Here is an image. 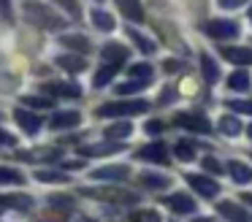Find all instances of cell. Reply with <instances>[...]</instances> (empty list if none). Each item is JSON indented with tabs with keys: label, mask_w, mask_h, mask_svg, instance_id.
I'll use <instances>...</instances> for the list:
<instances>
[{
	"label": "cell",
	"mask_w": 252,
	"mask_h": 222,
	"mask_svg": "<svg viewBox=\"0 0 252 222\" xmlns=\"http://www.w3.org/2000/svg\"><path fill=\"white\" fill-rule=\"evenodd\" d=\"M165 73H176V70H185V60H165Z\"/></svg>",
	"instance_id": "cell-42"
},
{
	"label": "cell",
	"mask_w": 252,
	"mask_h": 222,
	"mask_svg": "<svg viewBox=\"0 0 252 222\" xmlns=\"http://www.w3.org/2000/svg\"><path fill=\"white\" fill-rule=\"evenodd\" d=\"M0 14L6 16V19L14 14V11H11V0H0Z\"/></svg>",
	"instance_id": "cell-44"
},
{
	"label": "cell",
	"mask_w": 252,
	"mask_h": 222,
	"mask_svg": "<svg viewBox=\"0 0 252 222\" xmlns=\"http://www.w3.org/2000/svg\"><path fill=\"white\" fill-rule=\"evenodd\" d=\"M225 90L233 95H247L252 90V70L250 68H236L225 76Z\"/></svg>",
	"instance_id": "cell-8"
},
{
	"label": "cell",
	"mask_w": 252,
	"mask_h": 222,
	"mask_svg": "<svg viewBox=\"0 0 252 222\" xmlns=\"http://www.w3.org/2000/svg\"><path fill=\"white\" fill-rule=\"evenodd\" d=\"M201 76L206 84H217L222 79V68H220V60L212 57V54L201 52Z\"/></svg>",
	"instance_id": "cell-20"
},
{
	"label": "cell",
	"mask_w": 252,
	"mask_h": 222,
	"mask_svg": "<svg viewBox=\"0 0 252 222\" xmlns=\"http://www.w3.org/2000/svg\"><path fill=\"white\" fill-rule=\"evenodd\" d=\"M136 182L141 184L144 190H152V192H160V190L171 187V176L168 173H160V171H141L136 176Z\"/></svg>",
	"instance_id": "cell-13"
},
{
	"label": "cell",
	"mask_w": 252,
	"mask_h": 222,
	"mask_svg": "<svg viewBox=\"0 0 252 222\" xmlns=\"http://www.w3.org/2000/svg\"><path fill=\"white\" fill-rule=\"evenodd\" d=\"M163 203L168 206L174 214H179V217H190V214H195V211H198V200L192 198L190 192H179V190L165 195Z\"/></svg>",
	"instance_id": "cell-6"
},
{
	"label": "cell",
	"mask_w": 252,
	"mask_h": 222,
	"mask_svg": "<svg viewBox=\"0 0 252 222\" xmlns=\"http://www.w3.org/2000/svg\"><path fill=\"white\" fill-rule=\"evenodd\" d=\"M220 54H222L228 63H233L236 68L252 65V46H220Z\"/></svg>",
	"instance_id": "cell-18"
},
{
	"label": "cell",
	"mask_w": 252,
	"mask_h": 222,
	"mask_svg": "<svg viewBox=\"0 0 252 222\" xmlns=\"http://www.w3.org/2000/svg\"><path fill=\"white\" fill-rule=\"evenodd\" d=\"M130 57V46L120 41H109L100 46V63H114V65H125Z\"/></svg>",
	"instance_id": "cell-10"
},
{
	"label": "cell",
	"mask_w": 252,
	"mask_h": 222,
	"mask_svg": "<svg viewBox=\"0 0 252 222\" xmlns=\"http://www.w3.org/2000/svg\"><path fill=\"white\" fill-rule=\"evenodd\" d=\"M95 3H103V0H95Z\"/></svg>",
	"instance_id": "cell-49"
},
{
	"label": "cell",
	"mask_w": 252,
	"mask_h": 222,
	"mask_svg": "<svg viewBox=\"0 0 252 222\" xmlns=\"http://www.w3.org/2000/svg\"><path fill=\"white\" fill-rule=\"evenodd\" d=\"M52 3L57 5V8H63L68 14V19H76L82 22V5H79V0H52Z\"/></svg>",
	"instance_id": "cell-35"
},
{
	"label": "cell",
	"mask_w": 252,
	"mask_h": 222,
	"mask_svg": "<svg viewBox=\"0 0 252 222\" xmlns=\"http://www.w3.org/2000/svg\"><path fill=\"white\" fill-rule=\"evenodd\" d=\"M147 87H149V84H144V81L130 79V81H122V84H114V95L125 97V95H133V92H144Z\"/></svg>",
	"instance_id": "cell-34"
},
{
	"label": "cell",
	"mask_w": 252,
	"mask_h": 222,
	"mask_svg": "<svg viewBox=\"0 0 252 222\" xmlns=\"http://www.w3.org/2000/svg\"><path fill=\"white\" fill-rule=\"evenodd\" d=\"M35 176V182H44V184H65L68 182V176L63 171H49V168H38V171L33 173Z\"/></svg>",
	"instance_id": "cell-33"
},
{
	"label": "cell",
	"mask_w": 252,
	"mask_h": 222,
	"mask_svg": "<svg viewBox=\"0 0 252 222\" xmlns=\"http://www.w3.org/2000/svg\"><path fill=\"white\" fill-rule=\"evenodd\" d=\"M82 192L95 195V198H100V200H114V203H133V200H136L133 192H127V190H114V187H109V190H82Z\"/></svg>",
	"instance_id": "cell-22"
},
{
	"label": "cell",
	"mask_w": 252,
	"mask_h": 222,
	"mask_svg": "<svg viewBox=\"0 0 252 222\" xmlns=\"http://www.w3.org/2000/svg\"><path fill=\"white\" fill-rule=\"evenodd\" d=\"M130 217H133V222H163L160 211H155V209H136Z\"/></svg>",
	"instance_id": "cell-36"
},
{
	"label": "cell",
	"mask_w": 252,
	"mask_h": 222,
	"mask_svg": "<svg viewBox=\"0 0 252 222\" xmlns=\"http://www.w3.org/2000/svg\"><path fill=\"white\" fill-rule=\"evenodd\" d=\"M28 182V176H25L19 168L14 165H0V187H19V184Z\"/></svg>",
	"instance_id": "cell-27"
},
{
	"label": "cell",
	"mask_w": 252,
	"mask_h": 222,
	"mask_svg": "<svg viewBox=\"0 0 252 222\" xmlns=\"http://www.w3.org/2000/svg\"><path fill=\"white\" fill-rule=\"evenodd\" d=\"M217 133L225 135V138H239L244 133V125H241V119L236 114H222L217 119Z\"/></svg>",
	"instance_id": "cell-21"
},
{
	"label": "cell",
	"mask_w": 252,
	"mask_h": 222,
	"mask_svg": "<svg viewBox=\"0 0 252 222\" xmlns=\"http://www.w3.org/2000/svg\"><path fill=\"white\" fill-rule=\"evenodd\" d=\"M201 32H206L214 41H236L241 35V25L230 16H217V19H206L201 25Z\"/></svg>",
	"instance_id": "cell-2"
},
{
	"label": "cell",
	"mask_w": 252,
	"mask_h": 222,
	"mask_svg": "<svg viewBox=\"0 0 252 222\" xmlns=\"http://www.w3.org/2000/svg\"><path fill=\"white\" fill-rule=\"evenodd\" d=\"M136 157L141 162H152V165H168L171 162V149L163 141H152V144H144L141 149H136Z\"/></svg>",
	"instance_id": "cell-5"
},
{
	"label": "cell",
	"mask_w": 252,
	"mask_h": 222,
	"mask_svg": "<svg viewBox=\"0 0 252 222\" xmlns=\"http://www.w3.org/2000/svg\"><path fill=\"white\" fill-rule=\"evenodd\" d=\"M0 144H14V135H6V130H0Z\"/></svg>",
	"instance_id": "cell-45"
},
{
	"label": "cell",
	"mask_w": 252,
	"mask_h": 222,
	"mask_svg": "<svg viewBox=\"0 0 252 222\" xmlns=\"http://www.w3.org/2000/svg\"><path fill=\"white\" fill-rule=\"evenodd\" d=\"M149 111V100L144 97H130V100H109L103 106H98L95 117H109V119H125V117H136V114H147Z\"/></svg>",
	"instance_id": "cell-1"
},
{
	"label": "cell",
	"mask_w": 252,
	"mask_h": 222,
	"mask_svg": "<svg viewBox=\"0 0 252 222\" xmlns=\"http://www.w3.org/2000/svg\"><path fill=\"white\" fill-rule=\"evenodd\" d=\"M90 22H93L95 32H103V35H111V32L117 30V19L111 11L100 8V5H93L90 8Z\"/></svg>",
	"instance_id": "cell-12"
},
{
	"label": "cell",
	"mask_w": 252,
	"mask_h": 222,
	"mask_svg": "<svg viewBox=\"0 0 252 222\" xmlns=\"http://www.w3.org/2000/svg\"><path fill=\"white\" fill-rule=\"evenodd\" d=\"M185 182L190 184V190L203 200H214L220 195V182L212 176V173H185Z\"/></svg>",
	"instance_id": "cell-4"
},
{
	"label": "cell",
	"mask_w": 252,
	"mask_h": 222,
	"mask_svg": "<svg viewBox=\"0 0 252 222\" xmlns=\"http://www.w3.org/2000/svg\"><path fill=\"white\" fill-rule=\"evenodd\" d=\"M114 3H117V11H120L125 19H130V22H141L144 19L141 0H114Z\"/></svg>",
	"instance_id": "cell-24"
},
{
	"label": "cell",
	"mask_w": 252,
	"mask_h": 222,
	"mask_svg": "<svg viewBox=\"0 0 252 222\" xmlns=\"http://www.w3.org/2000/svg\"><path fill=\"white\" fill-rule=\"evenodd\" d=\"M57 41H60V46H68L71 52H76V54H90V52H95L93 41H90L87 35H82V32H63Z\"/></svg>",
	"instance_id": "cell-15"
},
{
	"label": "cell",
	"mask_w": 252,
	"mask_h": 222,
	"mask_svg": "<svg viewBox=\"0 0 252 222\" xmlns=\"http://www.w3.org/2000/svg\"><path fill=\"white\" fill-rule=\"evenodd\" d=\"M127 76L136 81H144V84H152L155 79V68L149 63H133L130 68H127Z\"/></svg>",
	"instance_id": "cell-30"
},
{
	"label": "cell",
	"mask_w": 252,
	"mask_h": 222,
	"mask_svg": "<svg viewBox=\"0 0 252 222\" xmlns=\"http://www.w3.org/2000/svg\"><path fill=\"white\" fill-rule=\"evenodd\" d=\"M55 63L60 65L65 73H82V70L87 68V60H84L82 54H73V57H71V54H60Z\"/></svg>",
	"instance_id": "cell-29"
},
{
	"label": "cell",
	"mask_w": 252,
	"mask_h": 222,
	"mask_svg": "<svg viewBox=\"0 0 252 222\" xmlns=\"http://www.w3.org/2000/svg\"><path fill=\"white\" fill-rule=\"evenodd\" d=\"M130 165L127 162H111V165H98L90 171V179L95 182H125L130 176Z\"/></svg>",
	"instance_id": "cell-7"
},
{
	"label": "cell",
	"mask_w": 252,
	"mask_h": 222,
	"mask_svg": "<svg viewBox=\"0 0 252 222\" xmlns=\"http://www.w3.org/2000/svg\"><path fill=\"white\" fill-rule=\"evenodd\" d=\"M239 203L247 206V209H252V190H244V192L239 195Z\"/></svg>",
	"instance_id": "cell-43"
},
{
	"label": "cell",
	"mask_w": 252,
	"mask_h": 222,
	"mask_svg": "<svg viewBox=\"0 0 252 222\" xmlns=\"http://www.w3.org/2000/svg\"><path fill=\"white\" fill-rule=\"evenodd\" d=\"M247 19H250V25H252V5H250V11H247Z\"/></svg>",
	"instance_id": "cell-48"
},
{
	"label": "cell",
	"mask_w": 252,
	"mask_h": 222,
	"mask_svg": "<svg viewBox=\"0 0 252 222\" xmlns=\"http://www.w3.org/2000/svg\"><path fill=\"white\" fill-rule=\"evenodd\" d=\"M176 125L187 133H209V119L201 111H179L176 114Z\"/></svg>",
	"instance_id": "cell-9"
},
{
	"label": "cell",
	"mask_w": 252,
	"mask_h": 222,
	"mask_svg": "<svg viewBox=\"0 0 252 222\" xmlns=\"http://www.w3.org/2000/svg\"><path fill=\"white\" fill-rule=\"evenodd\" d=\"M127 38L133 41V49H138V52L147 54V57H149V54L158 52V43H155V38H149L147 32L138 30V27H133V25L127 27Z\"/></svg>",
	"instance_id": "cell-19"
},
{
	"label": "cell",
	"mask_w": 252,
	"mask_h": 222,
	"mask_svg": "<svg viewBox=\"0 0 252 222\" xmlns=\"http://www.w3.org/2000/svg\"><path fill=\"white\" fill-rule=\"evenodd\" d=\"M122 65H114V63H100V68L93 73V87L95 90H100V87H106L111 79H114L117 73H120Z\"/></svg>",
	"instance_id": "cell-25"
},
{
	"label": "cell",
	"mask_w": 252,
	"mask_h": 222,
	"mask_svg": "<svg viewBox=\"0 0 252 222\" xmlns=\"http://www.w3.org/2000/svg\"><path fill=\"white\" fill-rule=\"evenodd\" d=\"M201 168H203V173H212V176H220V173L228 171V165H225V162L220 160L217 155H203Z\"/></svg>",
	"instance_id": "cell-31"
},
{
	"label": "cell",
	"mask_w": 252,
	"mask_h": 222,
	"mask_svg": "<svg viewBox=\"0 0 252 222\" xmlns=\"http://www.w3.org/2000/svg\"><path fill=\"white\" fill-rule=\"evenodd\" d=\"M195 92H198V81L195 79L179 81V95H195Z\"/></svg>",
	"instance_id": "cell-41"
},
{
	"label": "cell",
	"mask_w": 252,
	"mask_h": 222,
	"mask_svg": "<svg viewBox=\"0 0 252 222\" xmlns=\"http://www.w3.org/2000/svg\"><path fill=\"white\" fill-rule=\"evenodd\" d=\"M111 152H120V144H114V141H109V144H98V146H82V155L84 157H106L111 155Z\"/></svg>",
	"instance_id": "cell-32"
},
{
	"label": "cell",
	"mask_w": 252,
	"mask_h": 222,
	"mask_svg": "<svg viewBox=\"0 0 252 222\" xmlns=\"http://www.w3.org/2000/svg\"><path fill=\"white\" fill-rule=\"evenodd\" d=\"M25 11H28V19L33 22V25H38V27L60 30V27L65 25V19H63V16H55L52 5L41 3V0H28V3H25Z\"/></svg>",
	"instance_id": "cell-3"
},
{
	"label": "cell",
	"mask_w": 252,
	"mask_h": 222,
	"mask_svg": "<svg viewBox=\"0 0 252 222\" xmlns=\"http://www.w3.org/2000/svg\"><path fill=\"white\" fill-rule=\"evenodd\" d=\"M46 92L60 97H82V87L79 84H63V81H46Z\"/></svg>",
	"instance_id": "cell-28"
},
{
	"label": "cell",
	"mask_w": 252,
	"mask_h": 222,
	"mask_svg": "<svg viewBox=\"0 0 252 222\" xmlns=\"http://www.w3.org/2000/svg\"><path fill=\"white\" fill-rule=\"evenodd\" d=\"M106 138L109 141H127L133 133H136V127H133V122H127V119H117V122L106 125Z\"/></svg>",
	"instance_id": "cell-23"
},
{
	"label": "cell",
	"mask_w": 252,
	"mask_h": 222,
	"mask_svg": "<svg viewBox=\"0 0 252 222\" xmlns=\"http://www.w3.org/2000/svg\"><path fill=\"white\" fill-rule=\"evenodd\" d=\"M192 222H217V217H212V214L201 217V214H198V217H195V220H192Z\"/></svg>",
	"instance_id": "cell-46"
},
{
	"label": "cell",
	"mask_w": 252,
	"mask_h": 222,
	"mask_svg": "<svg viewBox=\"0 0 252 222\" xmlns=\"http://www.w3.org/2000/svg\"><path fill=\"white\" fill-rule=\"evenodd\" d=\"M220 211H222L225 220H230V222H252V214L247 211V206H239V203L225 200V203H220Z\"/></svg>",
	"instance_id": "cell-26"
},
{
	"label": "cell",
	"mask_w": 252,
	"mask_h": 222,
	"mask_svg": "<svg viewBox=\"0 0 252 222\" xmlns=\"http://www.w3.org/2000/svg\"><path fill=\"white\" fill-rule=\"evenodd\" d=\"M244 135H247V138H250V141H252V122H250V125H247V127H244Z\"/></svg>",
	"instance_id": "cell-47"
},
{
	"label": "cell",
	"mask_w": 252,
	"mask_h": 222,
	"mask_svg": "<svg viewBox=\"0 0 252 222\" xmlns=\"http://www.w3.org/2000/svg\"><path fill=\"white\" fill-rule=\"evenodd\" d=\"M225 165H228V176L233 184H239V187L252 184V165L247 160H228Z\"/></svg>",
	"instance_id": "cell-14"
},
{
	"label": "cell",
	"mask_w": 252,
	"mask_h": 222,
	"mask_svg": "<svg viewBox=\"0 0 252 222\" xmlns=\"http://www.w3.org/2000/svg\"><path fill=\"white\" fill-rule=\"evenodd\" d=\"M82 122V111L76 108H65V111H57L49 117V130H71Z\"/></svg>",
	"instance_id": "cell-16"
},
{
	"label": "cell",
	"mask_w": 252,
	"mask_h": 222,
	"mask_svg": "<svg viewBox=\"0 0 252 222\" xmlns=\"http://www.w3.org/2000/svg\"><path fill=\"white\" fill-rule=\"evenodd\" d=\"M163 130H165V122L160 117H152V119H147V122H144V133L152 135V138H155V135H160Z\"/></svg>",
	"instance_id": "cell-37"
},
{
	"label": "cell",
	"mask_w": 252,
	"mask_h": 222,
	"mask_svg": "<svg viewBox=\"0 0 252 222\" xmlns=\"http://www.w3.org/2000/svg\"><path fill=\"white\" fill-rule=\"evenodd\" d=\"M250 0H217V5L222 11H239V8H247Z\"/></svg>",
	"instance_id": "cell-39"
},
{
	"label": "cell",
	"mask_w": 252,
	"mask_h": 222,
	"mask_svg": "<svg viewBox=\"0 0 252 222\" xmlns=\"http://www.w3.org/2000/svg\"><path fill=\"white\" fill-rule=\"evenodd\" d=\"M198 152H201V144L192 138H179L174 144V157L179 162H185V165H190V162L198 160Z\"/></svg>",
	"instance_id": "cell-17"
},
{
	"label": "cell",
	"mask_w": 252,
	"mask_h": 222,
	"mask_svg": "<svg viewBox=\"0 0 252 222\" xmlns=\"http://www.w3.org/2000/svg\"><path fill=\"white\" fill-rule=\"evenodd\" d=\"M225 106L236 114H252V100H228Z\"/></svg>",
	"instance_id": "cell-38"
},
{
	"label": "cell",
	"mask_w": 252,
	"mask_h": 222,
	"mask_svg": "<svg viewBox=\"0 0 252 222\" xmlns=\"http://www.w3.org/2000/svg\"><path fill=\"white\" fill-rule=\"evenodd\" d=\"M25 103L35 111V108H49L55 100H52V97H25Z\"/></svg>",
	"instance_id": "cell-40"
},
{
	"label": "cell",
	"mask_w": 252,
	"mask_h": 222,
	"mask_svg": "<svg viewBox=\"0 0 252 222\" xmlns=\"http://www.w3.org/2000/svg\"><path fill=\"white\" fill-rule=\"evenodd\" d=\"M14 119H17L19 130L25 135H38V130L44 127V119L38 117V111H25V108H14Z\"/></svg>",
	"instance_id": "cell-11"
}]
</instances>
